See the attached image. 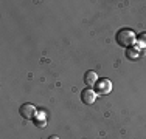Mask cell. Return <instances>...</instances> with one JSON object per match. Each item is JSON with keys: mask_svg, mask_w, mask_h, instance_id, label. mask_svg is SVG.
I'll list each match as a JSON object with an SVG mask.
<instances>
[{"mask_svg": "<svg viewBox=\"0 0 146 139\" xmlns=\"http://www.w3.org/2000/svg\"><path fill=\"white\" fill-rule=\"evenodd\" d=\"M135 40H137V36L129 28H123L117 33V43L123 48H131L135 43Z\"/></svg>", "mask_w": 146, "mask_h": 139, "instance_id": "6da1fadb", "label": "cell"}, {"mask_svg": "<svg viewBox=\"0 0 146 139\" xmlns=\"http://www.w3.org/2000/svg\"><path fill=\"white\" fill-rule=\"evenodd\" d=\"M112 91V82L109 79H98V82L95 83V93L96 94H109Z\"/></svg>", "mask_w": 146, "mask_h": 139, "instance_id": "7a4b0ae2", "label": "cell"}, {"mask_svg": "<svg viewBox=\"0 0 146 139\" xmlns=\"http://www.w3.org/2000/svg\"><path fill=\"white\" fill-rule=\"evenodd\" d=\"M19 113L22 114L23 119H36V114H37V110L33 104H23L22 107L19 108Z\"/></svg>", "mask_w": 146, "mask_h": 139, "instance_id": "3957f363", "label": "cell"}, {"mask_svg": "<svg viewBox=\"0 0 146 139\" xmlns=\"http://www.w3.org/2000/svg\"><path fill=\"white\" fill-rule=\"evenodd\" d=\"M81 99H82V102H84V104L92 105V104L96 100V93H95V90H92V88L82 90V91H81Z\"/></svg>", "mask_w": 146, "mask_h": 139, "instance_id": "277c9868", "label": "cell"}, {"mask_svg": "<svg viewBox=\"0 0 146 139\" xmlns=\"http://www.w3.org/2000/svg\"><path fill=\"white\" fill-rule=\"evenodd\" d=\"M84 82H86V85H87L89 88L93 87L96 82H98V76H96V73L95 71H87L84 74Z\"/></svg>", "mask_w": 146, "mask_h": 139, "instance_id": "5b68a950", "label": "cell"}, {"mask_svg": "<svg viewBox=\"0 0 146 139\" xmlns=\"http://www.w3.org/2000/svg\"><path fill=\"white\" fill-rule=\"evenodd\" d=\"M138 39L141 40V43H145V45H146V33H141L140 36H138Z\"/></svg>", "mask_w": 146, "mask_h": 139, "instance_id": "8992f818", "label": "cell"}, {"mask_svg": "<svg viewBox=\"0 0 146 139\" xmlns=\"http://www.w3.org/2000/svg\"><path fill=\"white\" fill-rule=\"evenodd\" d=\"M48 139H59V136H56V134H51V136L48 138Z\"/></svg>", "mask_w": 146, "mask_h": 139, "instance_id": "52a82bcc", "label": "cell"}]
</instances>
